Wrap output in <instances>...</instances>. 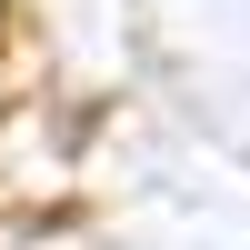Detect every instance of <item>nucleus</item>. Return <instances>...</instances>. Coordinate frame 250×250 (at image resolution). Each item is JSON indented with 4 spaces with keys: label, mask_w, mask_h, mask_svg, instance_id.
<instances>
[{
    "label": "nucleus",
    "mask_w": 250,
    "mask_h": 250,
    "mask_svg": "<svg viewBox=\"0 0 250 250\" xmlns=\"http://www.w3.org/2000/svg\"><path fill=\"white\" fill-rule=\"evenodd\" d=\"M0 30H10V20H0Z\"/></svg>",
    "instance_id": "f257e3e1"
}]
</instances>
